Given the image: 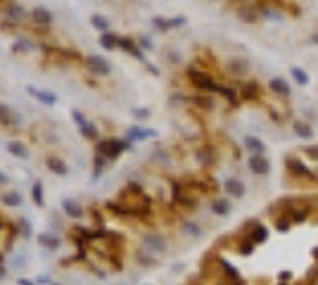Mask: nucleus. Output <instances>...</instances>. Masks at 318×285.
<instances>
[{"label": "nucleus", "instance_id": "nucleus-1", "mask_svg": "<svg viewBox=\"0 0 318 285\" xmlns=\"http://www.w3.org/2000/svg\"><path fill=\"white\" fill-rule=\"evenodd\" d=\"M314 209H316V205L311 202V198H280L275 200L273 205H268V214L285 216V219H290L292 226H297V223H304L311 219Z\"/></svg>", "mask_w": 318, "mask_h": 285}, {"label": "nucleus", "instance_id": "nucleus-2", "mask_svg": "<svg viewBox=\"0 0 318 285\" xmlns=\"http://www.w3.org/2000/svg\"><path fill=\"white\" fill-rule=\"evenodd\" d=\"M133 142L128 138H102V141L95 142V152L102 154V157H107V159H117L121 152H126V150H131Z\"/></svg>", "mask_w": 318, "mask_h": 285}, {"label": "nucleus", "instance_id": "nucleus-3", "mask_svg": "<svg viewBox=\"0 0 318 285\" xmlns=\"http://www.w3.org/2000/svg\"><path fill=\"white\" fill-rule=\"evenodd\" d=\"M285 171L292 181H309V183H316V171L309 169L307 162H302L295 154H287L285 157Z\"/></svg>", "mask_w": 318, "mask_h": 285}, {"label": "nucleus", "instance_id": "nucleus-4", "mask_svg": "<svg viewBox=\"0 0 318 285\" xmlns=\"http://www.w3.org/2000/svg\"><path fill=\"white\" fill-rule=\"evenodd\" d=\"M186 76L192 86L197 88L199 93H214V90H216V81H214V76H211L209 71H204V69H199L197 65L188 67Z\"/></svg>", "mask_w": 318, "mask_h": 285}, {"label": "nucleus", "instance_id": "nucleus-5", "mask_svg": "<svg viewBox=\"0 0 318 285\" xmlns=\"http://www.w3.org/2000/svg\"><path fill=\"white\" fill-rule=\"evenodd\" d=\"M238 235H240V238H247V240H252L254 245H263V242L268 240V228H266L259 219H250V221H245V223L240 226Z\"/></svg>", "mask_w": 318, "mask_h": 285}, {"label": "nucleus", "instance_id": "nucleus-6", "mask_svg": "<svg viewBox=\"0 0 318 285\" xmlns=\"http://www.w3.org/2000/svg\"><path fill=\"white\" fill-rule=\"evenodd\" d=\"M0 12H2V22H0L2 31H12L14 26H19L26 19V10H24L19 2H10V5H5Z\"/></svg>", "mask_w": 318, "mask_h": 285}, {"label": "nucleus", "instance_id": "nucleus-7", "mask_svg": "<svg viewBox=\"0 0 318 285\" xmlns=\"http://www.w3.org/2000/svg\"><path fill=\"white\" fill-rule=\"evenodd\" d=\"M140 245H143L145 252L154 254V257H162V254L169 252V240H166L162 233H157V230H150V233H145L143 238H140Z\"/></svg>", "mask_w": 318, "mask_h": 285}, {"label": "nucleus", "instance_id": "nucleus-8", "mask_svg": "<svg viewBox=\"0 0 318 285\" xmlns=\"http://www.w3.org/2000/svg\"><path fill=\"white\" fill-rule=\"evenodd\" d=\"M214 262H216V271H219V276H223V278H233V281H245V276L240 274V269H238L233 262H228L226 257L214 254Z\"/></svg>", "mask_w": 318, "mask_h": 285}, {"label": "nucleus", "instance_id": "nucleus-9", "mask_svg": "<svg viewBox=\"0 0 318 285\" xmlns=\"http://www.w3.org/2000/svg\"><path fill=\"white\" fill-rule=\"evenodd\" d=\"M83 67H86L90 74H95V76H107V74L112 71L110 62L100 55H88L86 60H83Z\"/></svg>", "mask_w": 318, "mask_h": 285}, {"label": "nucleus", "instance_id": "nucleus-10", "mask_svg": "<svg viewBox=\"0 0 318 285\" xmlns=\"http://www.w3.org/2000/svg\"><path fill=\"white\" fill-rule=\"evenodd\" d=\"M195 157H197L199 166L209 169V166L216 164V147H214L211 142H202V145L197 147V152H195Z\"/></svg>", "mask_w": 318, "mask_h": 285}, {"label": "nucleus", "instance_id": "nucleus-11", "mask_svg": "<svg viewBox=\"0 0 318 285\" xmlns=\"http://www.w3.org/2000/svg\"><path fill=\"white\" fill-rule=\"evenodd\" d=\"M238 95H240V100L254 102V100L261 98V86L256 81H242L240 86H238Z\"/></svg>", "mask_w": 318, "mask_h": 285}, {"label": "nucleus", "instance_id": "nucleus-12", "mask_svg": "<svg viewBox=\"0 0 318 285\" xmlns=\"http://www.w3.org/2000/svg\"><path fill=\"white\" fill-rule=\"evenodd\" d=\"M250 171L256 176H268L271 174V162H268V157L266 154H252L250 157Z\"/></svg>", "mask_w": 318, "mask_h": 285}, {"label": "nucleus", "instance_id": "nucleus-13", "mask_svg": "<svg viewBox=\"0 0 318 285\" xmlns=\"http://www.w3.org/2000/svg\"><path fill=\"white\" fill-rule=\"evenodd\" d=\"M226 71L235 78H245L250 74V65H247V60H240V57H233L226 62Z\"/></svg>", "mask_w": 318, "mask_h": 285}, {"label": "nucleus", "instance_id": "nucleus-14", "mask_svg": "<svg viewBox=\"0 0 318 285\" xmlns=\"http://www.w3.org/2000/svg\"><path fill=\"white\" fill-rule=\"evenodd\" d=\"M26 93L38 100L41 105H48V107L57 105V93H53V90H41V88H36V86H26Z\"/></svg>", "mask_w": 318, "mask_h": 285}, {"label": "nucleus", "instance_id": "nucleus-15", "mask_svg": "<svg viewBox=\"0 0 318 285\" xmlns=\"http://www.w3.org/2000/svg\"><path fill=\"white\" fill-rule=\"evenodd\" d=\"M119 48L126 53V55H131V57H135V60L145 62V53L140 50V45L135 43L133 38H128V36H119Z\"/></svg>", "mask_w": 318, "mask_h": 285}, {"label": "nucleus", "instance_id": "nucleus-16", "mask_svg": "<svg viewBox=\"0 0 318 285\" xmlns=\"http://www.w3.org/2000/svg\"><path fill=\"white\" fill-rule=\"evenodd\" d=\"M223 193H226V198L240 200V198H245V183H242L240 178H226L223 181Z\"/></svg>", "mask_w": 318, "mask_h": 285}, {"label": "nucleus", "instance_id": "nucleus-17", "mask_svg": "<svg viewBox=\"0 0 318 285\" xmlns=\"http://www.w3.org/2000/svg\"><path fill=\"white\" fill-rule=\"evenodd\" d=\"M235 14L240 17L242 22L254 24L256 19H259V7H256V5H250V2H240L238 10H235Z\"/></svg>", "mask_w": 318, "mask_h": 285}, {"label": "nucleus", "instance_id": "nucleus-18", "mask_svg": "<svg viewBox=\"0 0 318 285\" xmlns=\"http://www.w3.org/2000/svg\"><path fill=\"white\" fill-rule=\"evenodd\" d=\"M31 22L36 24V26H41V29H48V26L53 24V12L48 10V7H33Z\"/></svg>", "mask_w": 318, "mask_h": 285}, {"label": "nucleus", "instance_id": "nucleus-19", "mask_svg": "<svg viewBox=\"0 0 318 285\" xmlns=\"http://www.w3.org/2000/svg\"><path fill=\"white\" fill-rule=\"evenodd\" d=\"M62 212H64L69 219H83V214H86L83 205H78L76 200H71V198L62 200Z\"/></svg>", "mask_w": 318, "mask_h": 285}, {"label": "nucleus", "instance_id": "nucleus-20", "mask_svg": "<svg viewBox=\"0 0 318 285\" xmlns=\"http://www.w3.org/2000/svg\"><path fill=\"white\" fill-rule=\"evenodd\" d=\"M126 138L131 142L150 141V138H157V131H154V129H143V126H131V129L126 131Z\"/></svg>", "mask_w": 318, "mask_h": 285}, {"label": "nucleus", "instance_id": "nucleus-21", "mask_svg": "<svg viewBox=\"0 0 318 285\" xmlns=\"http://www.w3.org/2000/svg\"><path fill=\"white\" fill-rule=\"evenodd\" d=\"M214 93H219L223 98L228 100V105L231 107H238V102H240V95H238V88L235 86H223V83H216V90Z\"/></svg>", "mask_w": 318, "mask_h": 285}, {"label": "nucleus", "instance_id": "nucleus-22", "mask_svg": "<svg viewBox=\"0 0 318 285\" xmlns=\"http://www.w3.org/2000/svg\"><path fill=\"white\" fill-rule=\"evenodd\" d=\"M38 245H41L43 250H48V252H57V250L62 247V240H60L57 235H53V233H41V235H38Z\"/></svg>", "mask_w": 318, "mask_h": 285}, {"label": "nucleus", "instance_id": "nucleus-23", "mask_svg": "<svg viewBox=\"0 0 318 285\" xmlns=\"http://www.w3.org/2000/svg\"><path fill=\"white\" fill-rule=\"evenodd\" d=\"M0 124H2V126H19V124H22V117L14 114L7 105L0 102Z\"/></svg>", "mask_w": 318, "mask_h": 285}, {"label": "nucleus", "instance_id": "nucleus-24", "mask_svg": "<svg viewBox=\"0 0 318 285\" xmlns=\"http://www.w3.org/2000/svg\"><path fill=\"white\" fill-rule=\"evenodd\" d=\"M211 212H214L216 216H228L233 212L231 198H214L211 200Z\"/></svg>", "mask_w": 318, "mask_h": 285}, {"label": "nucleus", "instance_id": "nucleus-25", "mask_svg": "<svg viewBox=\"0 0 318 285\" xmlns=\"http://www.w3.org/2000/svg\"><path fill=\"white\" fill-rule=\"evenodd\" d=\"M45 166H48V171L55 176H66L69 174V166H66L64 159H60V157H48L45 159Z\"/></svg>", "mask_w": 318, "mask_h": 285}, {"label": "nucleus", "instance_id": "nucleus-26", "mask_svg": "<svg viewBox=\"0 0 318 285\" xmlns=\"http://www.w3.org/2000/svg\"><path fill=\"white\" fill-rule=\"evenodd\" d=\"M181 230H183V235L186 238H202V226H199L197 221H192V219H183L181 221Z\"/></svg>", "mask_w": 318, "mask_h": 285}, {"label": "nucleus", "instance_id": "nucleus-27", "mask_svg": "<svg viewBox=\"0 0 318 285\" xmlns=\"http://www.w3.org/2000/svg\"><path fill=\"white\" fill-rule=\"evenodd\" d=\"M233 245H235V252L240 254V257H252L254 250H256V245H254L252 240H247V238H240V235L235 238V242H233Z\"/></svg>", "mask_w": 318, "mask_h": 285}, {"label": "nucleus", "instance_id": "nucleus-28", "mask_svg": "<svg viewBox=\"0 0 318 285\" xmlns=\"http://www.w3.org/2000/svg\"><path fill=\"white\" fill-rule=\"evenodd\" d=\"M268 88L273 90L275 95H280V98H290V93H292L285 78H271V81H268Z\"/></svg>", "mask_w": 318, "mask_h": 285}, {"label": "nucleus", "instance_id": "nucleus-29", "mask_svg": "<svg viewBox=\"0 0 318 285\" xmlns=\"http://www.w3.org/2000/svg\"><path fill=\"white\" fill-rule=\"evenodd\" d=\"M7 152H10L12 157H17V159H26V157H29V147H26L22 141H10L7 142Z\"/></svg>", "mask_w": 318, "mask_h": 285}, {"label": "nucleus", "instance_id": "nucleus-30", "mask_svg": "<svg viewBox=\"0 0 318 285\" xmlns=\"http://www.w3.org/2000/svg\"><path fill=\"white\" fill-rule=\"evenodd\" d=\"M245 147L252 154H266V145H263V141L256 138V136H247V138H245Z\"/></svg>", "mask_w": 318, "mask_h": 285}, {"label": "nucleus", "instance_id": "nucleus-31", "mask_svg": "<svg viewBox=\"0 0 318 285\" xmlns=\"http://www.w3.org/2000/svg\"><path fill=\"white\" fill-rule=\"evenodd\" d=\"M190 102L195 105V107H199V110H214V100H211V95H207V93H197V95H192L190 98Z\"/></svg>", "mask_w": 318, "mask_h": 285}, {"label": "nucleus", "instance_id": "nucleus-32", "mask_svg": "<svg viewBox=\"0 0 318 285\" xmlns=\"http://www.w3.org/2000/svg\"><path fill=\"white\" fill-rule=\"evenodd\" d=\"M31 50H33V41L31 38H26V36H19V38L12 43V53H17V55L31 53Z\"/></svg>", "mask_w": 318, "mask_h": 285}, {"label": "nucleus", "instance_id": "nucleus-33", "mask_svg": "<svg viewBox=\"0 0 318 285\" xmlns=\"http://www.w3.org/2000/svg\"><path fill=\"white\" fill-rule=\"evenodd\" d=\"M292 131H295L299 138H304V141H311V138H314V129H311V124H307V121L297 119L295 124H292Z\"/></svg>", "mask_w": 318, "mask_h": 285}, {"label": "nucleus", "instance_id": "nucleus-34", "mask_svg": "<svg viewBox=\"0 0 318 285\" xmlns=\"http://www.w3.org/2000/svg\"><path fill=\"white\" fill-rule=\"evenodd\" d=\"M100 48H105V50H117V48H119V36H114L112 31L100 33Z\"/></svg>", "mask_w": 318, "mask_h": 285}, {"label": "nucleus", "instance_id": "nucleus-35", "mask_svg": "<svg viewBox=\"0 0 318 285\" xmlns=\"http://www.w3.org/2000/svg\"><path fill=\"white\" fill-rule=\"evenodd\" d=\"M2 205H5V207H22V195H19V193H17V190H7V193H2Z\"/></svg>", "mask_w": 318, "mask_h": 285}, {"label": "nucleus", "instance_id": "nucleus-36", "mask_svg": "<svg viewBox=\"0 0 318 285\" xmlns=\"http://www.w3.org/2000/svg\"><path fill=\"white\" fill-rule=\"evenodd\" d=\"M90 26H93V29H98L100 33H107L110 31V19H107V17H102V14H93V17H90Z\"/></svg>", "mask_w": 318, "mask_h": 285}, {"label": "nucleus", "instance_id": "nucleus-37", "mask_svg": "<svg viewBox=\"0 0 318 285\" xmlns=\"http://www.w3.org/2000/svg\"><path fill=\"white\" fill-rule=\"evenodd\" d=\"M78 133H81V136H83L86 141H100L98 126H95V124H90V121H88V124H83V126L78 129Z\"/></svg>", "mask_w": 318, "mask_h": 285}, {"label": "nucleus", "instance_id": "nucleus-38", "mask_svg": "<svg viewBox=\"0 0 318 285\" xmlns=\"http://www.w3.org/2000/svg\"><path fill=\"white\" fill-rule=\"evenodd\" d=\"M31 198H33V202H36V207H43V205H45L43 183H41V181H33V186H31Z\"/></svg>", "mask_w": 318, "mask_h": 285}, {"label": "nucleus", "instance_id": "nucleus-39", "mask_svg": "<svg viewBox=\"0 0 318 285\" xmlns=\"http://www.w3.org/2000/svg\"><path fill=\"white\" fill-rule=\"evenodd\" d=\"M107 164H110V159L95 152V159H93V178H100V174L107 169Z\"/></svg>", "mask_w": 318, "mask_h": 285}, {"label": "nucleus", "instance_id": "nucleus-40", "mask_svg": "<svg viewBox=\"0 0 318 285\" xmlns=\"http://www.w3.org/2000/svg\"><path fill=\"white\" fill-rule=\"evenodd\" d=\"M138 264H140V266H145V269H154V266L159 264V259H157L154 254L140 250V252H138Z\"/></svg>", "mask_w": 318, "mask_h": 285}, {"label": "nucleus", "instance_id": "nucleus-41", "mask_svg": "<svg viewBox=\"0 0 318 285\" xmlns=\"http://www.w3.org/2000/svg\"><path fill=\"white\" fill-rule=\"evenodd\" d=\"M152 26H154V31H171L174 29V24H171V19H166V17H152Z\"/></svg>", "mask_w": 318, "mask_h": 285}, {"label": "nucleus", "instance_id": "nucleus-42", "mask_svg": "<svg viewBox=\"0 0 318 285\" xmlns=\"http://www.w3.org/2000/svg\"><path fill=\"white\" fill-rule=\"evenodd\" d=\"M292 78H295L299 86H309V74L302 67H292Z\"/></svg>", "mask_w": 318, "mask_h": 285}, {"label": "nucleus", "instance_id": "nucleus-43", "mask_svg": "<svg viewBox=\"0 0 318 285\" xmlns=\"http://www.w3.org/2000/svg\"><path fill=\"white\" fill-rule=\"evenodd\" d=\"M273 228L278 230V233H287V230L292 228V223H290V219H285V216H273Z\"/></svg>", "mask_w": 318, "mask_h": 285}, {"label": "nucleus", "instance_id": "nucleus-44", "mask_svg": "<svg viewBox=\"0 0 318 285\" xmlns=\"http://www.w3.org/2000/svg\"><path fill=\"white\" fill-rule=\"evenodd\" d=\"M17 228L22 230V235H26V238H31V223L26 219H19L17 221Z\"/></svg>", "mask_w": 318, "mask_h": 285}, {"label": "nucleus", "instance_id": "nucleus-45", "mask_svg": "<svg viewBox=\"0 0 318 285\" xmlns=\"http://www.w3.org/2000/svg\"><path fill=\"white\" fill-rule=\"evenodd\" d=\"M152 159H159V162H157V164H169V154L164 152V150H154L152 152Z\"/></svg>", "mask_w": 318, "mask_h": 285}, {"label": "nucleus", "instance_id": "nucleus-46", "mask_svg": "<svg viewBox=\"0 0 318 285\" xmlns=\"http://www.w3.org/2000/svg\"><path fill=\"white\" fill-rule=\"evenodd\" d=\"M292 271H290V269H283V271H278V283H290V281H292Z\"/></svg>", "mask_w": 318, "mask_h": 285}, {"label": "nucleus", "instance_id": "nucleus-47", "mask_svg": "<svg viewBox=\"0 0 318 285\" xmlns=\"http://www.w3.org/2000/svg\"><path fill=\"white\" fill-rule=\"evenodd\" d=\"M71 119H74V124H76L78 129H81L83 124H88V119H86V117H83V114H81V112H78V110H74V112H71Z\"/></svg>", "mask_w": 318, "mask_h": 285}, {"label": "nucleus", "instance_id": "nucleus-48", "mask_svg": "<svg viewBox=\"0 0 318 285\" xmlns=\"http://www.w3.org/2000/svg\"><path fill=\"white\" fill-rule=\"evenodd\" d=\"M133 117H135V119H150V110H145V107H135V110H133Z\"/></svg>", "mask_w": 318, "mask_h": 285}, {"label": "nucleus", "instance_id": "nucleus-49", "mask_svg": "<svg viewBox=\"0 0 318 285\" xmlns=\"http://www.w3.org/2000/svg\"><path fill=\"white\" fill-rule=\"evenodd\" d=\"M304 154L318 162V145H307V147H304Z\"/></svg>", "mask_w": 318, "mask_h": 285}, {"label": "nucleus", "instance_id": "nucleus-50", "mask_svg": "<svg viewBox=\"0 0 318 285\" xmlns=\"http://www.w3.org/2000/svg\"><path fill=\"white\" fill-rule=\"evenodd\" d=\"M138 45H140V50H143V53H145V50H152V41H150L147 36H143V38H140V43H138Z\"/></svg>", "mask_w": 318, "mask_h": 285}, {"label": "nucleus", "instance_id": "nucleus-51", "mask_svg": "<svg viewBox=\"0 0 318 285\" xmlns=\"http://www.w3.org/2000/svg\"><path fill=\"white\" fill-rule=\"evenodd\" d=\"M17 285H38L36 281H31V278H24V276H19L17 278Z\"/></svg>", "mask_w": 318, "mask_h": 285}, {"label": "nucleus", "instance_id": "nucleus-52", "mask_svg": "<svg viewBox=\"0 0 318 285\" xmlns=\"http://www.w3.org/2000/svg\"><path fill=\"white\" fill-rule=\"evenodd\" d=\"M145 67H147V71H150V74H154V76H159V69H157L154 65H150V62H145Z\"/></svg>", "mask_w": 318, "mask_h": 285}, {"label": "nucleus", "instance_id": "nucleus-53", "mask_svg": "<svg viewBox=\"0 0 318 285\" xmlns=\"http://www.w3.org/2000/svg\"><path fill=\"white\" fill-rule=\"evenodd\" d=\"M7 183H10V176L5 171H0V186H7Z\"/></svg>", "mask_w": 318, "mask_h": 285}, {"label": "nucleus", "instance_id": "nucleus-54", "mask_svg": "<svg viewBox=\"0 0 318 285\" xmlns=\"http://www.w3.org/2000/svg\"><path fill=\"white\" fill-rule=\"evenodd\" d=\"M5 276H7V266L0 262V281H5Z\"/></svg>", "mask_w": 318, "mask_h": 285}, {"label": "nucleus", "instance_id": "nucleus-55", "mask_svg": "<svg viewBox=\"0 0 318 285\" xmlns=\"http://www.w3.org/2000/svg\"><path fill=\"white\" fill-rule=\"evenodd\" d=\"M311 221H314V223H318V205H316V209H314V214H311Z\"/></svg>", "mask_w": 318, "mask_h": 285}, {"label": "nucleus", "instance_id": "nucleus-56", "mask_svg": "<svg viewBox=\"0 0 318 285\" xmlns=\"http://www.w3.org/2000/svg\"><path fill=\"white\" fill-rule=\"evenodd\" d=\"M311 257H314V262H318V247H314V250H311Z\"/></svg>", "mask_w": 318, "mask_h": 285}, {"label": "nucleus", "instance_id": "nucleus-57", "mask_svg": "<svg viewBox=\"0 0 318 285\" xmlns=\"http://www.w3.org/2000/svg\"><path fill=\"white\" fill-rule=\"evenodd\" d=\"M12 0H0V10H2V7H5V5H10Z\"/></svg>", "mask_w": 318, "mask_h": 285}, {"label": "nucleus", "instance_id": "nucleus-58", "mask_svg": "<svg viewBox=\"0 0 318 285\" xmlns=\"http://www.w3.org/2000/svg\"><path fill=\"white\" fill-rule=\"evenodd\" d=\"M190 285H202V281H192V283H190Z\"/></svg>", "mask_w": 318, "mask_h": 285}, {"label": "nucleus", "instance_id": "nucleus-59", "mask_svg": "<svg viewBox=\"0 0 318 285\" xmlns=\"http://www.w3.org/2000/svg\"><path fill=\"white\" fill-rule=\"evenodd\" d=\"M311 41H314V43H318V36H314V38H311Z\"/></svg>", "mask_w": 318, "mask_h": 285}, {"label": "nucleus", "instance_id": "nucleus-60", "mask_svg": "<svg viewBox=\"0 0 318 285\" xmlns=\"http://www.w3.org/2000/svg\"><path fill=\"white\" fill-rule=\"evenodd\" d=\"M316 183H318V169H316Z\"/></svg>", "mask_w": 318, "mask_h": 285}, {"label": "nucleus", "instance_id": "nucleus-61", "mask_svg": "<svg viewBox=\"0 0 318 285\" xmlns=\"http://www.w3.org/2000/svg\"><path fill=\"white\" fill-rule=\"evenodd\" d=\"M278 285H290V283H278Z\"/></svg>", "mask_w": 318, "mask_h": 285}, {"label": "nucleus", "instance_id": "nucleus-62", "mask_svg": "<svg viewBox=\"0 0 318 285\" xmlns=\"http://www.w3.org/2000/svg\"><path fill=\"white\" fill-rule=\"evenodd\" d=\"M53 285H62V283H53Z\"/></svg>", "mask_w": 318, "mask_h": 285}]
</instances>
